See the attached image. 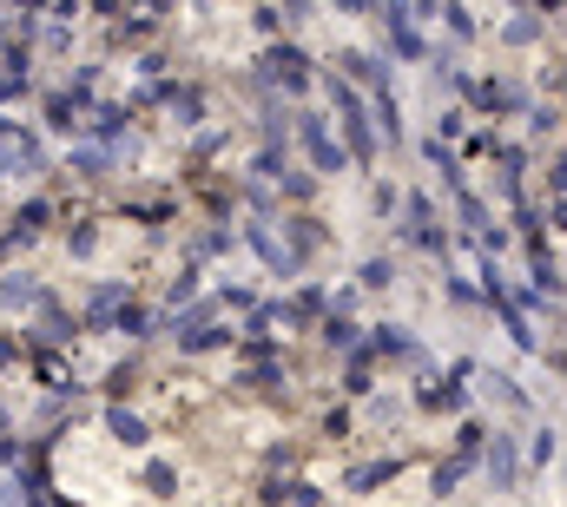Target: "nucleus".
<instances>
[{"label":"nucleus","instance_id":"1","mask_svg":"<svg viewBox=\"0 0 567 507\" xmlns=\"http://www.w3.org/2000/svg\"><path fill=\"white\" fill-rule=\"evenodd\" d=\"M310 152H317V165H337V145H330L317 126H310Z\"/></svg>","mask_w":567,"mask_h":507}]
</instances>
